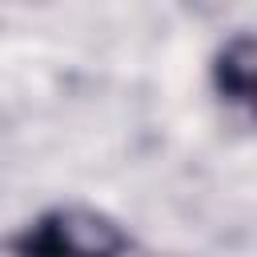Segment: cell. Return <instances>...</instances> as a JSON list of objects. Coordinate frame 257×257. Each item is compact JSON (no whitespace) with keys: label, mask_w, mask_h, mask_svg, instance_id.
I'll use <instances>...</instances> for the list:
<instances>
[{"label":"cell","mask_w":257,"mask_h":257,"mask_svg":"<svg viewBox=\"0 0 257 257\" xmlns=\"http://www.w3.org/2000/svg\"><path fill=\"white\" fill-rule=\"evenodd\" d=\"M8 257H128V233L96 209L56 205L8 237Z\"/></svg>","instance_id":"cell-1"},{"label":"cell","mask_w":257,"mask_h":257,"mask_svg":"<svg viewBox=\"0 0 257 257\" xmlns=\"http://www.w3.org/2000/svg\"><path fill=\"white\" fill-rule=\"evenodd\" d=\"M253 36L249 32H237L229 36L217 52H213V64H209V80H213V92L233 104V108H245L253 104Z\"/></svg>","instance_id":"cell-2"}]
</instances>
